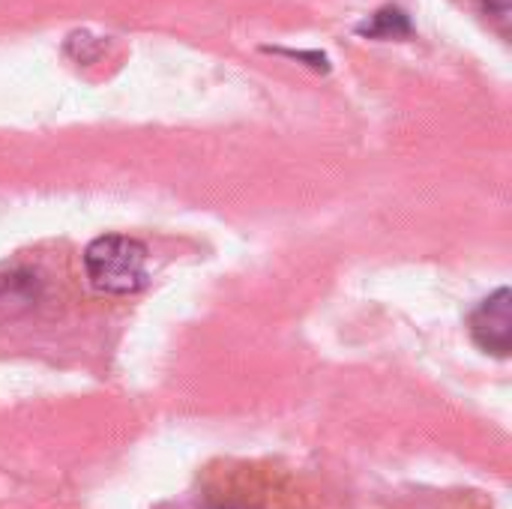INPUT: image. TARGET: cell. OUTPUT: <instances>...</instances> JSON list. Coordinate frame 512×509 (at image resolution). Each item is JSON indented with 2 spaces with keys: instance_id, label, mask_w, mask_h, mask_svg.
I'll return each mask as SVG.
<instances>
[{
  "instance_id": "6da1fadb",
  "label": "cell",
  "mask_w": 512,
  "mask_h": 509,
  "mask_svg": "<svg viewBox=\"0 0 512 509\" xmlns=\"http://www.w3.org/2000/svg\"><path fill=\"white\" fill-rule=\"evenodd\" d=\"M84 273L99 294H138L147 285V246L129 234H102L84 249Z\"/></svg>"
},
{
  "instance_id": "7a4b0ae2",
  "label": "cell",
  "mask_w": 512,
  "mask_h": 509,
  "mask_svg": "<svg viewBox=\"0 0 512 509\" xmlns=\"http://www.w3.org/2000/svg\"><path fill=\"white\" fill-rule=\"evenodd\" d=\"M512 294L510 288H498L471 312V336L474 342L495 357H510L512 348Z\"/></svg>"
},
{
  "instance_id": "277c9868",
  "label": "cell",
  "mask_w": 512,
  "mask_h": 509,
  "mask_svg": "<svg viewBox=\"0 0 512 509\" xmlns=\"http://www.w3.org/2000/svg\"><path fill=\"white\" fill-rule=\"evenodd\" d=\"M204 509H246V507H234V504H213V507H204Z\"/></svg>"
},
{
  "instance_id": "3957f363",
  "label": "cell",
  "mask_w": 512,
  "mask_h": 509,
  "mask_svg": "<svg viewBox=\"0 0 512 509\" xmlns=\"http://www.w3.org/2000/svg\"><path fill=\"white\" fill-rule=\"evenodd\" d=\"M486 12L498 21L510 18V0H486Z\"/></svg>"
}]
</instances>
